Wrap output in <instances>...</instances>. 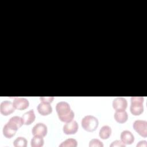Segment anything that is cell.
<instances>
[{"label":"cell","mask_w":147,"mask_h":147,"mask_svg":"<svg viewBox=\"0 0 147 147\" xmlns=\"http://www.w3.org/2000/svg\"><path fill=\"white\" fill-rule=\"evenodd\" d=\"M44 143L42 137L38 136H34L31 140V146L32 147H41L43 146Z\"/></svg>","instance_id":"16"},{"label":"cell","mask_w":147,"mask_h":147,"mask_svg":"<svg viewBox=\"0 0 147 147\" xmlns=\"http://www.w3.org/2000/svg\"><path fill=\"white\" fill-rule=\"evenodd\" d=\"M78 124L76 121H71L67 122L63 126V132L65 134H74L78 130Z\"/></svg>","instance_id":"7"},{"label":"cell","mask_w":147,"mask_h":147,"mask_svg":"<svg viewBox=\"0 0 147 147\" xmlns=\"http://www.w3.org/2000/svg\"><path fill=\"white\" fill-rule=\"evenodd\" d=\"M37 109L38 112L42 115H48L52 111V108L50 103L42 102H41V103L38 104Z\"/></svg>","instance_id":"11"},{"label":"cell","mask_w":147,"mask_h":147,"mask_svg":"<svg viewBox=\"0 0 147 147\" xmlns=\"http://www.w3.org/2000/svg\"><path fill=\"white\" fill-rule=\"evenodd\" d=\"M9 122L13 124L14 126L17 127L18 129L22 126L24 124V121L22 117L18 116H14L12 117L8 121Z\"/></svg>","instance_id":"17"},{"label":"cell","mask_w":147,"mask_h":147,"mask_svg":"<svg viewBox=\"0 0 147 147\" xmlns=\"http://www.w3.org/2000/svg\"><path fill=\"white\" fill-rule=\"evenodd\" d=\"M78 145L77 141L74 138H68L61 142L59 145V146H66V147H76Z\"/></svg>","instance_id":"19"},{"label":"cell","mask_w":147,"mask_h":147,"mask_svg":"<svg viewBox=\"0 0 147 147\" xmlns=\"http://www.w3.org/2000/svg\"><path fill=\"white\" fill-rule=\"evenodd\" d=\"M40 99L41 100V102L51 103V102H52L54 99V97L53 96H41Z\"/></svg>","instance_id":"22"},{"label":"cell","mask_w":147,"mask_h":147,"mask_svg":"<svg viewBox=\"0 0 147 147\" xmlns=\"http://www.w3.org/2000/svg\"><path fill=\"white\" fill-rule=\"evenodd\" d=\"M133 129L142 137L147 136V122L145 120H136L133 124Z\"/></svg>","instance_id":"4"},{"label":"cell","mask_w":147,"mask_h":147,"mask_svg":"<svg viewBox=\"0 0 147 147\" xmlns=\"http://www.w3.org/2000/svg\"><path fill=\"white\" fill-rule=\"evenodd\" d=\"M13 103L14 107L20 110L26 109L29 105L28 100L25 98L21 97H16L13 100Z\"/></svg>","instance_id":"10"},{"label":"cell","mask_w":147,"mask_h":147,"mask_svg":"<svg viewBox=\"0 0 147 147\" xmlns=\"http://www.w3.org/2000/svg\"><path fill=\"white\" fill-rule=\"evenodd\" d=\"M82 127L86 131L91 132L95 131L98 126L99 122L98 119L93 115L84 116L81 122Z\"/></svg>","instance_id":"2"},{"label":"cell","mask_w":147,"mask_h":147,"mask_svg":"<svg viewBox=\"0 0 147 147\" xmlns=\"http://www.w3.org/2000/svg\"><path fill=\"white\" fill-rule=\"evenodd\" d=\"M144 97L131 96L130 107L131 113L134 115H139L144 111Z\"/></svg>","instance_id":"3"},{"label":"cell","mask_w":147,"mask_h":147,"mask_svg":"<svg viewBox=\"0 0 147 147\" xmlns=\"http://www.w3.org/2000/svg\"><path fill=\"white\" fill-rule=\"evenodd\" d=\"M18 129L13 124L7 122L3 128V134L6 138H10L16 134Z\"/></svg>","instance_id":"8"},{"label":"cell","mask_w":147,"mask_h":147,"mask_svg":"<svg viewBox=\"0 0 147 147\" xmlns=\"http://www.w3.org/2000/svg\"><path fill=\"white\" fill-rule=\"evenodd\" d=\"M90 147H103V144L99 140L96 138L92 139L89 143Z\"/></svg>","instance_id":"20"},{"label":"cell","mask_w":147,"mask_h":147,"mask_svg":"<svg viewBox=\"0 0 147 147\" xmlns=\"http://www.w3.org/2000/svg\"><path fill=\"white\" fill-rule=\"evenodd\" d=\"M22 118L24 121V123L26 125L32 123L36 118L35 114L33 110H30L29 111L25 112L22 115Z\"/></svg>","instance_id":"13"},{"label":"cell","mask_w":147,"mask_h":147,"mask_svg":"<svg viewBox=\"0 0 147 147\" xmlns=\"http://www.w3.org/2000/svg\"><path fill=\"white\" fill-rule=\"evenodd\" d=\"M15 107L13 103L7 100L2 101L0 105V111L3 115L7 116L15 111Z\"/></svg>","instance_id":"5"},{"label":"cell","mask_w":147,"mask_h":147,"mask_svg":"<svg viewBox=\"0 0 147 147\" xmlns=\"http://www.w3.org/2000/svg\"><path fill=\"white\" fill-rule=\"evenodd\" d=\"M114 117L117 122L123 123L127 121L128 119V115L125 110H118L115 112Z\"/></svg>","instance_id":"14"},{"label":"cell","mask_w":147,"mask_h":147,"mask_svg":"<svg viewBox=\"0 0 147 147\" xmlns=\"http://www.w3.org/2000/svg\"><path fill=\"white\" fill-rule=\"evenodd\" d=\"M121 141L125 145H130L134 141V137L129 130H124L121 134Z\"/></svg>","instance_id":"12"},{"label":"cell","mask_w":147,"mask_h":147,"mask_svg":"<svg viewBox=\"0 0 147 147\" xmlns=\"http://www.w3.org/2000/svg\"><path fill=\"white\" fill-rule=\"evenodd\" d=\"M27 140L23 137H18L13 141V145L15 147H26L27 146Z\"/></svg>","instance_id":"18"},{"label":"cell","mask_w":147,"mask_h":147,"mask_svg":"<svg viewBox=\"0 0 147 147\" xmlns=\"http://www.w3.org/2000/svg\"><path fill=\"white\" fill-rule=\"evenodd\" d=\"M126 146L125 144H124L121 141L119 140H115L114 141H113L110 145V146L111 147H115V146H117V147H125Z\"/></svg>","instance_id":"21"},{"label":"cell","mask_w":147,"mask_h":147,"mask_svg":"<svg viewBox=\"0 0 147 147\" xmlns=\"http://www.w3.org/2000/svg\"><path fill=\"white\" fill-rule=\"evenodd\" d=\"M47 126L44 123L41 122L36 123L32 130V133L33 136H38L42 137L47 135Z\"/></svg>","instance_id":"6"},{"label":"cell","mask_w":147,"mask_h":147,"mask_svg":"<svg viewBox=\"0 0 147 147\" xmlns=\"http://www.w3.org/2000/svg\"><path fill=\"white\" fill-rule=\"evenodd\" d=\"M111 129L108 125L103 126L99 130V137L102 139H107L111 135Z\"/></svg>","instance_id":"15"},{"label":"cell","mask_w":147,"mask_h":147,"mask_svg":"<svg viewBox=\"0 0 147 147\" xmlns=\"http://www.w3.org/2000/svg\"><path fill=\"white\" fill-rule=\"evenodd\" d=\"M56 110L59 119L64 122L71 121L75 114L70 107L69 105L64 101L59 102L56 104Z\"/></svg>","instance_id":"1"},{"label":"cell","mask_w":147,"mask_h":147,"mask_svg":"<svg viewBox=\"0 0 147 147\" xmlns=\"http://www.w3.org/2000/svg\"><path fill=\"white\" fill-rule=\"evenodd\" d=\"M127 106V102L123 97H117L113 101V107L116 110H125Z\"/></svg>","instance_id":"9"},{"label":"cell","mask_w":147,"mask_h":147,"mask_svg":"<svg viewBox=\"0 0 147 147\" xmlns=\"http://www.w3.org/2000/svg\"><path fill=\"white\" fill-rule=\"evenodd\" d=\"M137 146H144V147H146L147 146V144H146V141H140L137 144Z\"/></svg>","instance_id":"23"}]
</instances>
